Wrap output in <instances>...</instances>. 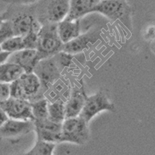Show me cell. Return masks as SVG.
Masks as SVG:
<instances>
[{"instance_id": "6da1fadb", "label": "cell", "mask_w": 155, "mask_h": 155, "mask_svg": "<svg viewBox=\"0 0 155 155\" xmlns=\"http://www.w3.org/2000/svg\"><path fill=\"white\" fill-rule=\"evenodd\" d=\"M44 92L41 81L34 72H24L18 79L9 83V96L30 102L42 99Z\"/></svg>"}, {"instance_id": "7a4b0ae2", "label": "cell", "mask_w": 155, "mask_h": 155, "mask_svg": "<svg viewBox=\"0 0 155 155\" xmlns=\"http://www.w3.org/2000/svg\"><path fill=\"white\" fill-rule=\"evenodd\" d=\"M58 23L41 25L37 33V50L40 59L51 58L63 50L64 44L58 33Z\"/></svg>"}, {"instance_id": "3957f363", "label": "cell", "mask_w": 155, "mask_h": 155, "mask_svg": "<svg viewBox=\"0 0 155 155\" xmlns=\"http://www.w3.org/2000/svg\"><path fill=\"white\" fill-rule=\"evenodd\" d=\"M34 8L36 17L41 25L58 23L68 13L69 0H39Z\"/></svg>"}, {"instance_id": "277c9868", "label": "cell", "mask_w": 155, "mask_h": 155, "mask_svg": "<svg viewBox=\"0 0 155 155\" xmlns=\"http://www.w3.org/2000/svg\"><path fill=\"white\" fill-rule=\"evenodd\" d=\"M92 12H98L113 22H122L127 27H131L133 9L126 0H100Z\"/></svg>"}, {"instance_id": "5b68a950", "label": "cell", "mask_w": 155, "mask_h": 155, "mask_svg": "<svg viewBox=\"0 0 155 155\" xmlns=\"http://www.w3.org/2000/svg\"><path fill=\"white\" fill-rule=\"evenodd\" d=\"M87 123L81 116L66 118L61 124L60 143L69 142L82 145L89 139V129Z\"/></svg>"}, {"instance_id": "8992f818", "label": "cell", "mask_w": 155, "mask_h": 155, "mask_svg": "<svg viewBox=\"0 0 155 155\" xmlns=\"http://www.w3.org/2000/svg\"><path fill=\"white\" fill-rule=\"evenodd\" d=\"M32 9L33 10L29 9L15 13L9 9L5 12L6 19H9L11 22L14 36L23 37L30 32L38 33L41 24L36 17L34 8Z\"/></svg>"}, {"instance_id": "52a82bcc", "label": "cell", "mask_w": 155, "mask_h": 155, "mask_svg": "<svg viewBox=\"0 0 155 155\" xmlns=\"http://www.w3.org/2000/svg\"><path fill=\"white\" fill-rule=\"evenodd\" d=\"M106 110L114 112L115 105L103 91H100L91 96H86L79 116L88 123L98 113Z\"/></svg>"}, {"instance_id": "ba28073f", "label": "cell", "mask_w": 155, "mask_h": 155, "mask_svg": "<svg viewBox=\"0 0 155 155\" xmlns=\"http://www.w3.org/2000/svg\"><path fill=\"white\" fill-rule=\"evenodd\" d=\"M62 68L58 65L54 57L41 59L37 64L33 72L38 77L44 92L48 91L50 85L59 79Z\"/></svg>"}, {"instance_id": "9c48e42d", "label": "cell", "mask_w": 155, "mask_h": 155, "mask_svg": "<svg viewBox=\"0 0 155 155\" xmlns=\"http://www.w3.org/2000/svg\"><path fill=\"white\" fill-rule=\"evenodd\" d=\"M0 106L9 119L34 120V116L32 114L31 105L29 101L9 96L6 100L0 103Z\"/></svg>"}, {"instance_id": "30bf717a", "label": "cell", "mask_w": 155, "mask_h": 155, "mask_svg": "<svg viewBox=\"0 0 155 155\" xmlns=\"http://www.w3.org/2000/svg\"><path fill=\"white\" fill-rule=\"evenodd\" d=\"M61 124L51 121L48 119L34 120V130L37 134V140L49 143H60Z\"/></svg>"}, {"instance_id": "8fae6325", "label": "cell", "mask_w": 155, "mask_h": 155, "mask_svg": "<svg viewBox=\"0 0 155 155\" xmlns=\"http://www.w3.org/2000/svg\"><path fill=\"white\" fill-rule=\"evenodd\" d=\"M40 60L37 50L23 49L11 54L7 61L19 65L25 73H30Z\"/></svg>"}, {"instance_id": "7c38bea8", "label": "cell", "mask_w": 155, "mask_h": 155, "mask_svg": "<svg viewBox=\"0 0 155 155\" xmlns=\"http://www.w3.org/2000/svg\"><path fill=\"white\" fill-rule=\"evenodd\" d=\"M34 121L9 119L0 127V135L5 137H12L28 134L34 130Z\"/></svg>"}, {"instance_id": "4fadbf2b", "label": "cell", "mask_w": 155, "mask_h": 155, "mask_svg": "<svg viewBox=\"0 0 155 155\" xmlns=\"http://www.w3.org/2000/svg\"><path fill=\"white\" fill-rule=\"evenodd\" d=\"M99 32H88L86 34H80L69 42L64 44L63 51L71 54L81 53L84 50L88 49L89 44H94L99 39Z\"/></svg>"}, {"instance_id": "5bb4252c", "label": "cell", "mask_w": 155, "mask_h": 155, "mask_svg": "<svg viewBox=\"0 0 155 155\" xmlns=\"http://www.w3.org/2000/svg\"><path fill=\"white\" fill-rule=\"evenodd\" d=\"M100 0H69V10L64 19L75 20L92 13V10Z\"/></svg>"}, {"instance_id": "9a60e30c", "label": "cell", "mask_w": 155, "mask_h": 155, "mask_svg": "<svg viewBox=\"0 0 155 155\" xmlns=\"http://www.w3.org/2000/svg\"><path fill=\"white\" fill-rule=\"evenodd\" d=\"M86 95L82 88L74 87L71 91L70 96L67 102L64 103L65 119L79 116L85 103Z\"/></svg>"}, {"instance_id": "2e32d148", "label": "cell", "mask_w": 155, "mask_h": 155, "mask_svg": "<svg viewBox=\"0 0 155 155\" xmlns=\"http://www.w3.org/2000/svg\"><path fill=\"white\" fill-rule=\"evenodd\" d=\"M80 19L75 20L63 19L57 25L58 33L61 41L63 44L69 42L71 40L80 35L81 33V23Z\"/></svg>"}, {"instance_id": "e0dca14e", "label": "cell", "mask_w": 155, "mask_h": 155, "mask_svg": "<svg viewBox=\"0 0 155 155\" xmlns=\"http://www.w3.org/2000/svg\"><path fill=\"white\" fill-rule=\"evenodd\" d=\"M24 73L23 69L14 63L7 62L0 65V83H11Z\"/></svg>"}, {"instance_id": "ac0fdd59", "label": "cell", "mask_w": 155, "mask_h": 155, "mask_svg": "<svg viewBox=\"0 0 155 155\" xmlns=\"http://www.w3.org/2000/svg\"><path fill=\"white\" fill-rule=\"evenodd\" d=\"M48 119L51 121L62 124L65 120V108L64 102L61 100H57L56 102L49 104L48 106Z\"/></svg>"}, {"instance_id": "d6986e66", "label": "cell", "mask_w": 155, "mask_h": 155, "mask_svg": "<svg viewBox=\"0 0 155 155\" xmlns=\"http://www.w3.org/2000/svg\"><path fill=\"white\" fill-rule=\"evenodd\" d=\"M32 114L34 120H41L48 119V102L45 99H41L35 102H30Z\"/></svg>"}, {"instance_id": "ffe728a7", "label": "cell", "mask_w": 155, "mask_h": 155, "mask_svg": "<svg viewBox=\"0 0 155 155\" xmlns=\"http://www.w3.org/2000/svg\"><path fill=\"white\" fill-rule=\"evenodd\" d=\"M55 143L37 140L34 147L24 155H53Z\"/></svg>"}, {"instance_id": "44dd1931", "label": "cell", "mask_w": 155, "mask_h": 155, "mask_svg": "<svg viewBox=\"0 0 155 155\" xmlns=\"http://www.w3.org/2000/svg\"><path fill=\"white\" fill-rule=\"evenodd\" d=\"M1 51H7L10 53H14L16 51L24 49L23 43V37L20 36H14L8 39L0 44Z\"/></svg>"}, {"instance_id": "7402d4cb", "label": "cell", "mask_w": 155, "mask_h": 155, "mask_svg": "<svg viewBox=\"0 0 155 155\" xmlns=\"http://www.w3.org/2000/svg\"><path fill=\"white\" fill-rule=\"evenodd\" d=\"M14 37V32L9 19L4 20L0 26V44L11 37Z\"/></svg>"}, {"instance_id": "603a6c76", "label": "cell", "mask_w": 155, "mask_h": 155, "mask_svg": "<svg viewBox=\"0 0 155 155\" xmlns=\"http://www.w3.org/2000/svg\"><path fill=\"white\" fill-rule=\"evenodd\" d=\"M54 58L55 59L58 65L60 66L61 68L65 67H69L72 63L73 54L67 53L65 51H60L55 55H54Z\"/></svg>"}, {"instance_id": "cb8c5ba5", "label": "cell", "mask_w": 155, "mask_h": 155, "mask_svg": "<svg viewBox=\"0 0 155 155\" xmlns=\"http://www.w3.org/2000/svg\"><path fill=\"white\" fill-rule=\"evenodd\" d=\"M22 37L24 49L36 50L37 45V33L30 32Z\"/></svg>"}, {"instance_id": "d4e9b609", "label": "cell", "mask_w": 155, "mask_h": 155, "mask_svg": "<svg viewBox=\"0 0 155 155\" xmlns=\"http://www.w3.org/2000/svg\"><path fill=\"white\" fill-rule=\"evenodd\" d=\"M9 97V84L0 83V103Z\"/></svg>"}, {"instance_id": "484cf974", "label": "cell", "mask_w": 155, "mask_h": 155, "mask_svg": "<svg viewBox=\"0 0 155 155\" xmlns=\"http://www.w3.org/2000/svg\"><path fill=\"white\" fill-rule=\"evenodd\" d=\"M12 5H30L37 3L39 0H2Z\"/></svg>"}, {"instance_id": "4316f807", "label": "cell", "mask_w": 155, "mask_h": 155, "mask_svg": "<svg viewBox=\"0 0 155 155\" xmlns=\"http://www.w3.org/2000/svg\"><path fill=\"white\" fill-rule=\"evenodd\" d=\"M12 53L10 52H7V51H0V65L2 64L5 63V61H7L8 58L10 56Z\"/></svg>"}, {"instance_id": "83f0119b", "label": "cell", "mask_w": 155, "mask_h": 155, "mask_svg": "<svg viewBox=\"0 0 155 155\" xmlns=\"http://www.w3.org/2000/svg\"><path fill=\"white\" fill-rule=\"evenodd\" d=\"M9 119V116H7V114L2 109V107L0 106V127H2Z\"/></svg>"}, {"instance_id": "f1b7e54d", "label": "cell", "mask_w": 155, "mask_h": 155, "mask_svg": "<svg viewBox=\"0 0 155 155\" xmlns=\"http://www.w3.org/2000/svg\"><path fill=\"white\" fill-rule=\"evenodd\" d=\"M6 14H5V12H4V13H2V14H0V26H1V24H2V22L4 21V20H6Z\"/></svg>"}, {"instance_id": "f546056e", "label": "cell", "mask_w": 155, "mask_h": 155, "mask_svg": "<svg viewBox=\"0 0 155 155\" xmlns=\"http://www.w3.org/2000/svg\"><path fill=\"white\" fill-rule=\"evenodd\" d=\"M0 51H1V49H0Z\"/></svg>"}]
</instances>
